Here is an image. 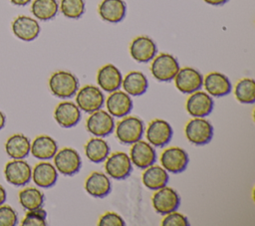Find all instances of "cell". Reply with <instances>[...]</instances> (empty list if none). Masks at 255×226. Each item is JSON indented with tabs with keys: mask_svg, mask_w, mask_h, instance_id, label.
I'll use <instances>...</instances> for the list:
<instances>
[{
	"mask_svg": "<svg viewBox=\"0 0 255 226\" xmlns=\"http://www.w3.org/2000/svg\"><path fill=\"white\" fill-rule=\"evenodd\" d=\"M10 2L16 6H25L31 2V0H10Z\"/></svg>",
	"mask_w": 255,
	"mask_h": 226,
	"instance_id": "f35d334b",
	"label": "cell"
},
{
	"mask_svg": "<svg viewBox=\"0 0 255 226\" xmlns=\"http://www.w3.org/2000/svg\"><path fill=\"white\" fill-rule=\"evenodd\" d=\"M49 88L54 96L60 99H67L78 92L79 81L70 72L57 71L49 79Z\"/></svg>",
	"mask_w": 255,
	"mask_h": 226,
	"instance_id": "6da1fadb",
	"label": "cell"
},
{
	"mask_svg": "<svg viewBox=\"0 0 255 226\" xmlns=\"http://www.w3.org/2000/svg\"><path fill=\"white\" fill-rule=\"evenodd\" d=\"M99 15L109 23L121 22L127 13V5L124 0H103L99 5Z\"/></svg>",
	"mask_w": 255,
	"mask_h": 226,
	"instance_id": "44dd1931",
	"label": "cell"
},
{
	"mask_svg": "<svg viewBox=\"0 0 255 226\" xmlns=\"http://www.w3.org/2000/svg\"><path fill=\"white\" fill-rule=\"evenodd\" d=\"M214 103L212 98L199 90L192 93L186 101V111L194 117L207 116L213 110Z\"/></svg>",
	"mask_w": 255,
	"mask_h": 226,
	"instance_id": "e0dca14e",
	"label": "cell"
},
{
	"mask_svg": "<svg viewBox=\"0 0 255 226\" xmlns=\"http://www.w3.org/2000/svg\"><path fill=\"white\" fill-rule=\"evenodd\" d=\"M203 1L212 6H220V5L225 4L228 0H203Z\"/></svg>",
	"mask_w": 255,
	"mask_h": 226,
	"instance_id": "74e56055",
	"label": "cell"
},
{
	"mask_svg": "<svg viewBox=\"0 0 255 226\" xmlns=\"http://www.w3.org/2000/svg\"><path fill=\"white\" fill-rule=\"evenodd\" d=\"M17 222L16 211L9 205H0V226H14Z\"/></svg>",
	"mask_w": 255,
	"mask_h": 226,
	"instance_id": "e575fe53",
	"label": "cell"
},
{
	"mask_svg": "<svg viewBox=\"0 0 255 226\" xmlns=\"http://www.w3.org/2000/svg\"><path fill=\"white\" fill-rule=\"evenodd\" d=\"M107 110L110 114L116 117L127 116L132 109V101L125 92H112L106 101Z\"/></svg>",
	"mask_w": 255,
	"mask_h": 226,
	"instance_id": "ffe728a7",
	"label": "cell"
},
{
	"mask_svg": "<svg viewBox=\"0 0 255 226\" xmlns=\"http://www.w3.org/2000/svg\"><path fill=\"white\" fill-rule=\"evenodd\" d=\"M31 142L22 133H15L9 136L5 142L6 153L13 159H23L30 152Z\"/></svg>",
	"mask_w": 255,
	"mask_h": 226,
	"instance_id": "d4e9b609",
	"label": "cell"
},
{
	"mask_svg": "<svg viewBox=\"0 0 255 226\" xmlns=\"http://www.w3.org/2000/svg\"><path fill=\"white\" fill-rule=\"evenodd\" d=\"M129 158L136 167L145 169L155 162L156 153L150 143L139 139L132 143Z\"/></svg>",
	"mask_w": 255,
	"mask_h": 226,
	"instance_id": "5bb4252c",
	"label": "cell"
},
{
	"mask_svg": "<svg viewBox=\"0 0 255 226\" xmlns=\"http://www.w3.org/2000/svg\"><path fill=\"white\" fill-rule=\"evenodd\" d=\"M54 118L62 127H73L81 119V110L72 102H62L54 111Z\"/></svg>",
	"mask_w": 255,
	"mask_h": 226,
	"instance_id": "ac0fdd59",
	"label": "cell"
},
{
	"mask_svg": "<svg viewBox=\"0 0 255 226\" xmlns=\"http://www.w3.org/2000/svg\"><path fill=\"white\" fill-rule=\"evenodd\" d=\"M234 95L241 104H253L255 102V82L253 79L244 78L236 86Z\"/></svg>",
	"mask_w": 255,
	"mask_h": 226,
	"instance_id": "1f68e13d",
	"label": "cell"
},
{
	"mask_svg": "<svg viewBox=\"0 0 255 226\" xmlns=\"http://www.w3.org/2000/svg\"><path fill=\"white\" fill-rule=\"evenodd\" d=\"M56 169L67 176L79 172L82 166V159L79 152L72 147H64L54 155Z\"/></svg>",
	"mask_w": 255,
	"mask_h": 226,
	"instance_id": "8992f818",
	"label": "cell"
},
{
	"mask_svg": "<svg viewBox=\"0 0 255 226\" xmlns=\"http://www.w3.org/2000/svg\"><path fill=\"white\" fill-rule=\"evenodd\" d=\"M203 85L207 93L213 97L227 96L232 91L229 79L218 72H211L203 80Z\"/></svg>",
	"mask_w": 255,
	"mask_h": 226,
	"instance_id": "7402d4cb",
	"label": "cell"
},
{
	"mask_svg": "<svg viewBox=\"0 0 255 226\" xmlns=\"http://www.w3.org/2000/svg\"><path fill=\"white\" fill-rule=\"evenodd\" d=\"M47 213L44 209L37 208L28 210L25 217L23 218L22 226H46L47 225Z\"/></svg>",
	"mask_w": 255,
	"mask_h": 226,
	"instance_id": "836d02e7",
	"label": "cell"
},
{
	"mask_svg": "<svg viewBox=\"0 0 255 226\" xmlns=\"http://www.w3.org/2000/svg\"><path fill=\"white\" fill-rule=\"evenodd\" d=\"M59 10L57 0H34L31 6L32 14L41 21L53 19Z\"/></svg>",
	"mask_w": 255,
	"mask_h": 226,
	"instance_id": "f546056e",
	"label": "cell"
},
{
	"mask_svg": "<svg viewBox=\"0 0 255 226\" xmlns=\"http://www.w3.org/2000/svg\"><path fill=\"white\" fill-rule=\"evenodd\" d=\"M105 170L108 175L114 179H126L128 176H129L132 170L129 156L123 151L114 152L111 156L107 157Z\"/></svg>",
	"mask_w": 255,
	"mask_h": 226,
	"instance_id": "ba28073f",
	"label": "cell"
},
{
	"mask_svg": "<svg viewBox=\"0 0 255 226\" xmlns=\"http://www.w3.org/2000/svg\"><path fill=\"white\" fill-rule=\"evenodd\" d=\"M60 10L63 15L70 19H78L85 12L84 0H61Z\"/></svg>",
	"mask_w": 255,
	"mask_h": 226,
	"instance_id": "d6a6232c",
	"label": "cell"
},
{
	"mask_svg": "<svg viewBox=\"0 0 255 226\" xmlns=\"http://www.w3.org/2000/svg\"><path fill=\"white\" fill-rule=\"evenodd\" d=\"M156 45L153 40L147 36H138L134 38L129 45L131 58L138 63H147L156 55Z\"/></svg>",
	"mask_w": 255,
	"mask_h": 226,
	"instance_id": "4fadbf2b",
	"label": "cell"
},
{
	"mask_svg": "<svg viewBox=\"0 0 255 226\" xmlns=\"http://www.w3.org/2000/svg\"><path fill=\"white\" fill-rule=\"evenodd\" d=\"M76 103L80 110L86 113H94L101 110L105 104V96L101 89L93 85L84 86L76 93Z\"/></svg>",
	"mask_w": 255,
	"mask_h": 226,
	"instance_id": "277c9868",
	"label": "cell"
},
{
	"mask_svg": "<svg viewBox=\"0 0 255 226\" xmlns=\"http://www.w3.org/2000/svg\"><path fill=\"white\" fill-rule=\"evenodd\" d=\"M172 133L171 125L166 120L157 118L149 122L146 129V138L151 145L162 147L170 141Z\"/></svg>",
	"mask_w": 255,
	"mask_h": 226,
	"instance_id": "9a60e30c",
	"label": "cell"
},
{
	"mask_svg": "<svg viewBox=\"0 0 255 226\" xmlns=\"http://www.w3.org/2000/svg\"><path fill=\"white\" fill-rule=\"evenodd\" d=\"M110 145L106 140L100 137L91 138L85 144V153L90 161L100 163L107 159L110 153Z\"/></svg>",
	"mask_w": 255,
	"mask_h": 226,
	"instance_id": "f1b7e54d",
	"label": "cell"
},
{
	"mask_svg": "<svg viewBox=\"0 0 255 226\" xmlns=\"http://www.w3.org/2000/svg\"><path fill=\"white\" fill-rule=\"evenodd\" d=\"M185 136L195 145L206 144L212 139L213 126L205 118H192L185 125Z\"/></svg>",
	"mask_w": 255,
	"mask_h": 226,
	"instance_id": "5b68a950",
	"label": "cell"
},
{
	"mask_svg": "<svg viewBox=\"0 0 255 226\" xmlns=\"http://www.w3.org/2000/svg\"><path fill=\"white\" fill-rule=\"evenodd\" d=\"M180 204V197L178 193L171 187L166 185L157 189L152 196V206L156 213L166 215L170 212L176 211Z\"/></svg>",
	"mask_w": 255,
	"mask_h": 226,
	"instance_id": "52a82bcc",
	"label": "cell"
},
{
	"mask_svg": "<svg viewBox=\"0 0 255 226\" xmlns=\"http://www.w3.org/2000/svg\"><path fill=\"white\" fill-rule=\"evenodd\" d=\"M188 155L180 147H169L164 149L160 155L162 167L170 173H180L185 170L188 164Z\"/></svg>",
	"mask_w": 255,
	"mask_h": 226,
	"instance_id": "7c38bea8",
	"label": "cell"
},
{
	"mask_svg": "<svg viewBox=\"0 0 255 226\" xmlns=\"http://www.w3.org/2000/svg\"><path fill=\"white\" fill-rule=\"evenodd\" d=\"M162 226H188L189 222L187 218L176 211L166 214L161 222Z\"/></svg>",
	"mask_w": 255,
	"mask_h": 226,
	"instance_id": "d590c367",
	"label": "cell"
},
{
	"mask_svg": "<svg viewBox=\"0 0 255 226\" xmlns=\"http://www.w3.org/2000/svg\"><path fill=\"white\" fill-rule=\"evenodd\" d=\"M179 70V64L175 57L167 53H161L155 58L150 66L152 76L160 82L173 80Z\"/></svg>",
	"mask_w": 255,
	"mask_h": 226,
	"instance_id": "3957f363",
	"label": "cell"
},
{
	"mask_svg": "<svg viewBox=\"0 0 255 226\" xmlns=\"http://www.w3.org/2000/svg\"><path fill=\"white\" fill-rule=\"evenodd\" d=\"M143 132V121L137 116H127L117 123L116 135L122 143L132 144L141 139Z\"/></svg>",
	"mask_w": 255,
	"mask_h": 226,
	"instance_id": "7a4b0ae2",
	"label": "cell"
},
{
	"mask_svg": "<svg viewBox=\"0 0 255 226\" xmlns=\"http://www.w3.org/2000/svg\"><path fill=\"white\" fill-rule=\"evenodd\" d=\"M6 200V191L2 185H0V205H2Z\"/></svg>",
	"mask_w": 255,
	"mask_h": 226,
	"instance_id": "ab89813d",
	"label": "cell"
},
{
	"mask_svg": "<svg viewBox=\"0 0 255 226\" xmlns=\"http://www.w3.org/2000/svg\"><path fill=\"white\" fill-rule=\"evenodd\" d=\"M97 82L103 91L112 93L119 90L122 86L123 76L116 66L107 64L98 71Z\"/></svg>",
	"mask_w": 255,
	"mask_h": 226,
	"instance_id": "d6986e66",
	"label": "cell"
},
{
	"mask_svg": "<svg viewBox=\"0 0 255 226\" xmlns=\"http://www.w3.org/2000/svg\"><path fill=\"white\" fill-rule=\"evenodd\" d=\"M32 177L37 186L41 188H49L56 183L58 179V172L56 167L50 162L43 161L34 166Z\"/></svg>",
	"mask_w": 255,
	"mask_h": 226,
	"instance_id": "cb8c5ba5",
	"label": "cell"
},
{
	"mask_svg": "<svg viewBox=\"0 0 255 226\" xmlns=\"http://www.w3.org/2000/svg\"><path fill=\"white\" fill-rule=\"evenodd\" d=\"M167 171L158 165H150L142 173L141 179L143 185L150 190H157L165 186L168 182Z\"/></svg>",
	"mask_w": 255,
	"mask_h": 226,
	"instance_id": "83f0119b",
	"label": "cell"
},
{
	"mask_svg": "<svg viewBox=\"0 0 255 226\" xmlns=\"http://www.w3.org/2000/svg\"><path fill=\"white\" fill-rule=\"evenodd\" d=\"M86 191L93 197H106L112 190V183L110 178L99 171L92 172L85 182Z\"/></svg>",
	"mask_w": 255,
	"mask_h": 226,
	"instance_id": "603a6c76",
	"label": "cell"
},
{
	"mask_svg": "<svg viewBox=\"0 0 255 226\" xmlns=\"http://www.w3.org/2000/svg\"><path fill=\"white\" fill-rule=\"evenodd\" d=\"M6 180L15 186L27 184L32 177V169L29 163L23 159H14L6 163L4 167Z\"/></svg>",
	"mask_w": 255,
	"mask_h": 226,
	"instance_id": "8fae6325",
	"label": "cell"
},
{
	"mask_svg": "<svg viewBox=\"0 0 255 226\" xmlns=\"http://www.w3.org/2000/svg\"><path fill=\"white\" fill-rule=\"evenodd\" d=\"M19 202L23 208L33 210L42 207L44 203V194L35 187H26L19 194Z\"/></svg>",
	"mask_w": 255,
	"mask_h": 226,
	"instance_id": "4dcf8cb0",
	"label": "cell"
},
{
	"mask_svg": "<svg viewBox=\"0 0 255 226\" xmlns=\"http://www.w3.org/2000/svg\"><path fill=\"white\" fill-rule=\"evenodd\" d=\"M40 25L34 18L21 15L12 22V32L20 40L30 42L35 40L40 34Z\"/></svg>",
	"mask_w": 255,
	"mask_h": 226,
	"instance_id": "2e32d148",
	"label": "cell"
},
{
	"mask_svg": "<svg viewBox=\"0 0 255 226\" xmlns=\"http://www.w3.org/2000/svg\"><path fill=\"white\" fill-rule=\"evenodd\" d=\"M173 79L176 89L182 94H192L200 90L203 85L202 75L190 67L179 69Z\"/></svg>",
	"mask_w": 255,
	"mask_h": 226,
	"instance_id": "9c48e42d",
	"label": "cell"
},
{
	"mask_svg": "<svg viewBox=\"0 0 255 226\" xmlns=\"http://www.w3.org/2000/svg\"><path fill=\"white\" fill-rule=\"evenodd\" d=\"M87 129L90 133L104 137L111 134L115 129V120L112 114L103 110H98L88 117L86 122Z\"/></svg>",
	"mask_w": 255,
	"mask_h": 226,
	"instance_id": "30bf717a",
	"label": "cell"
},
{
	"mask_svg": "<svg viewBox=\"0 0 255 226\" xmlns=\"http://www.w3.org/2000/svg\"><path fill=\"white\" fill-rule=\"evenodd\" d=\"M122 86L128 95L141 96L146 92L148 82L143 73L131 71L123 79Z\"/></svg>",
	"mask_w": 255,
	"mask_h": 226,
	"instance_id": "4316f807",
	"label": "cell"
},
{
	"mask_svg": "<svg viewBox=\"0 0 255 226\" xmlns=\"http://www.w3.org/2000/svg\"><path fill=\"white\" fill-rule=\"evenodd\" d=\"M5 120H6L5 114L0 111V130L4 127V125H5Z\"/></svg>",
	"mask_w": 255,
	"mask_h": 226,
	"instance_id": "60d3db41",
	"label": "cell"
},
{
	"mask_svg": "<svg viewBox=\"0 0 255 226\" xmlns=\"http://www.w3.org/2000/svg\"><path fill=\"white\" fill-rule=\"evenodd\" d=\"M32 155L38 159H50L58 151V145L54 138L49 135L37 136L30 147Z\"/></svg>",
	"mask_w": 255,
	"mask_h": 226,
	"instance_id": "484cf974",
	"label": "cell"
},
{
	"mask_svg": "<svg viewBox=\"0 0 255 226\" xmlns=\"http://www.w3.org/2000/svg\"><path fill=\"white\" fill-rule=\"evenodd\" d=\"M100 226H124V219L115 212H107L103 216H101L99 223Z\"/></svg>",
	"mask_w": 255,
	"mask_h": 226,
	"instance_id": "8d00e7d4",
	"label": "cell"
}]
</instances>
